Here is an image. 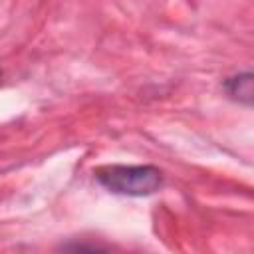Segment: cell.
Instances as JSON below:
<instances>
[{
    "label": "cell",
    "mask_w": 254,
    "mask_h": 254,
    "mask_svg": "<svg viewBox=\"0 0 254 254\" xmlns=\"http://www.w3.org/2000/svg\"><path fill=\"white\" fill-rule=\"evenodd\" d=\"M101 187L115 194L147 196L159 190L163 175L153 165H107L95 171Z\"/></svg>",
    "instance_id": "obj_1"
},
{
    "label": "cell",
    "mask_w": 254,
    "mask_h": 254,
    "mask_svg": "<svg viewBox=\"0 0 254 254\" xmlns=\"http://www.w3.org/2000/svg\"><path fill=\"white\" fill-rule=\"evenodd\" d=\"M224 91L230 99L242 103V105H252L254 97V77L250 71L236 73L224 81Z\"/></svg>",
    "instance_id": "obj_2"
},
{
    "label": "cell",
    "mask_w": 254,
    "mask_h": 254,
    "mask_svg": "<svg viewBox=\"0 0 254 254\" xmlns=\"http://www.w3.org/2000/svg\"><path fill=\"white\" fill-rule=\"evenodd\" d=\"M0 81H2V69H0Z\"/></svg>",
    "instance_id": "obj_3"
}]
</instances>
